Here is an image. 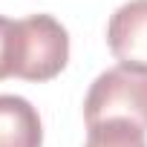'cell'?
Segmentation results:
<instances>
[{
  "label": "cell",
  "instance_id": "cell-3",
  "mask_svg": "<svg viewBox=\"0 0 147 147\" xmlns=\"http://www.w3.org/2000/svg\"><path fill=\"white\" fill-rule=\"evenodd\" d=\"M107 46L118 63L147 66V0H127L110 15Z\"/></svg>",
  "mask_w": 147,
  "mask_h": 147
},
{
  "label": "cell",
  "instance_id": "cell-6",
  "mask_svg": "<svg viewBox=\"0 0 147 147\" xmlns=\"http://www.w3.org/2000/svg\"><path fill=\"white\" fill-rule=\"evenodd\" d=\"M15 75V20L0 15V81Z\"/></svg>",
  "mask_w": 147,
  "mask_h": 147
},
{
  "label": "cell",
  "instance_id": "cell-1",
  "mask_svg": "<svg viewBox=\"0 0 147 147\" xmlns=\"http://www.w3.org/2000/svg\"><path fill=\"white\" fill-rule=\"evenodd\" d=\"M133 121L147 130V66L115 63L90 84L84 98V121Z\"/></svg>",
  "mask_w": 147,
  "mask_h": 147
},
{
  "label": "cell",
  "instance_id": "cell-2",
  "mask_svg": "<svg viewBox=\"0 0 147 147\" xmlns=\"http://www.w3.org/2000/svg\"><path fill=\"white\" fill-rule=\"evenodd\" d=\"M69 61V35L52 15L15 20V78L52 81Z\"/></svg>",
  "mask_w": 147,
  "mask_h": 147
},
{
  "label": "cell",
  "instance_id": "cell-4",
  "mask_svg": "<svg viewBox=\"0 0 147 147\" xmlns=\"http://www.w3.org/2000/svg\"><path fill=\"white\" fill-rule=\"evenodd\" d=\"M0 147H43L40 115L20 95H0Z\"/></svg>",
  "mask_w": 147,
  "mask_h": 147
},
{
  "label": "cell",
  "instance_id": "cell-5",
  "mask_svg": "<svg viewBox=\"0 0 147 147\" xmlns=\"http://www.w3.org/2000/svg\"><path fill=\"white\" fill-rule=\"evenodd\" d=\"M84 147H147V130L121 118L90 124Z\"/></svg>",
  "mask_w": 147,
  "mask_h": 147
}]
</instances>
